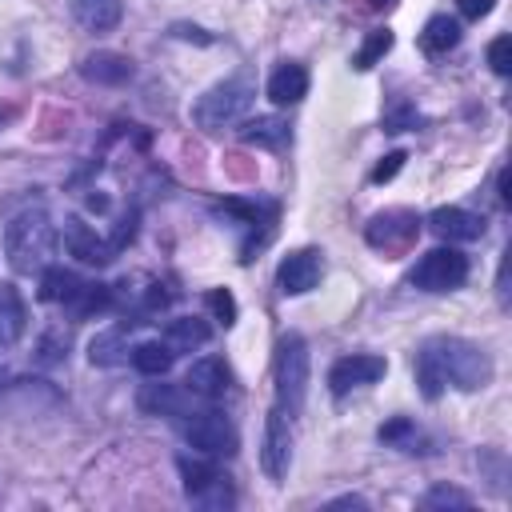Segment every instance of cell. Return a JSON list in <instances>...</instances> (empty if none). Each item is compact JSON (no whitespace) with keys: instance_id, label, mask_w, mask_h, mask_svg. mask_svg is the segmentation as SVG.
<instances>
[{"instance_id":"obj_1","label":"cell","mask_w":512,"mask_h":512,"mask_svg":"<svg viewBox=\"0 0 512 512\" xmlns=\"http://www.w3.org/2000/svg\"><path fill=\"white\" fill-rule=\"evenodd\" d=\"M492 380V360L480 344L460 336H432L416 352V384L428 400H436L448 384L460 392H476Z\"/></svg>"},{"instance_id":"obj_23","label":"cell","mask_w":512,"mask_h":512,"mask_svg":"<svg viewBox=\"0 0 512 512\" xmlns=\"http://www.w3.org/2000/svg\"><path fill=\"white\" fill-rule=\"evenodd\" d=\"M420 44H424V52H448L460 44V24L452 16H432L420 32Z\"/></svg>"},{"instance_id":"obj_9","label":"cell","mask_w":512,"mask_h":512,"mask_svg":"<svg viewBox=\"0 0 512 512\" xmlns=\"http://www.w3.org/2000/svg\"><path fill=\"white\" fill-rule=\"evenodd\" d=\"M288 464H292V432H288V420L284 412H268V424H264V444H260V468L272 484H280L288 476Z\"/></svg>"},{"instance_id":"obj_16","label":"cell","mask_w":512,"mask_h":512,"mask_svg":"<svg viewBox=\"0 0 512 512\" xmlns=\"http://www.w3.org/2000/svg\"><path fill=\"white\" fill-rule=\"evenodd\" d=\"M80 72H84L88 80H96V84H124V80H132V60L120 56V52H108V48H104V52L84 56Z\"/></svg>"},{"instance_id":"obj_6","label":"cell","mask_w":512,"mask_h":512,"mask_svg":"<svg viewBox=\"0 0 512 512\" xmlns=\"http://www.w3.org/2000/svg\"><path fill=\"white\" fill-rule=\"evenodd\" d=\"M180 432H184V440H188L192 448H200V452H208V456H232L236 444H240L232 420H228L224 412H212V408L188 412V416L180 420Z\"/></svg>"},{"instance_id":"obj_34","label":"cell","mask_w":512,"mask_h":512,"mask_svg":"<svg viewBox=\"0 0 512 512\" xmlns=\"http://www.w3.org/2000/svg\"><path fill=\"white\" fill-rule=\"evenodd\" d=\"M512 200V192H508V168L500 172V204H508Z\"/></svg>"},{"instance_id":"obj_27","label":"cell","mask_w":512,"mask_h":512,"mask_svg":"<svg viewBox=\"0 0 512 512\" xmlns=\"http://www.w3.org/2000/svg\"><path fill=\"white\" fill-rule=\"evenodd\" d=\"M472 496L460 492V488H448V484H436L424 492V508H468Z\"/></svg>"},{"instance_id":"obj_19","label":"cell","mask_w":512,"mask_h":512,"mask_svg":"<svg viewBox=\"0 0 512 512\" xmlns=\"http://www.w3.org/2000/svg\"><path fill=\"white\" fill-rule=\"evenodd\" d=\"M72 16L88 32H108L120 20V0H72Z\"/></svg>"},{"instance_id":"obj_28","label":"cell","mask_w":512,"mask_h":512,"mask_svg":"<svg viewBox=\"0 0 512 512\" xmlns=\"http://www.w3.org/2000/svg\"><path fill=\"white\" fill-rule=\"evenodd\" d=\"M488 64H492V72H500V76L512 72V36H496V40L488 44Z\"/></svg>"},{"instance_id":"obj_20","label":"cell","mask_w":512,"mask_h":512,"mask_svg":"<svg viewBox=\"0 0 512 512\" xmlns=\"http://www.w3.org/2000/svg\"><path fill=\"white\" fill-rule=\"evenodd\" d=\"M24 320H28V312H24L20 296H16V288L4 284L0 288V348L16 344L24 336Z\"/></svg>"},{"instance_id":"obj_7","label":"cell","mask_w":512,"mask_h":512,"mask_svg":"<svg viewBox=\"0 0 512 512\" xmlns=\"http://www.w3.org/2000/svg\"><path fill=\"white\" fill-rule=\"evenodd\" d=\"M176 468L184 476V492H188L192 504H200V508H232V500H236L232 496V484H228V476L216 464L180 456Z\"/></svg>"},{"instance_id":"obj_3","label":"cell","mask_w":512,"mask_h":512,"mask_svg":"<svg viewBox=\"0 0 512 512\" xmlns=\"http://www.w3.org/2000/svg\"><path fill=\"white\" fill-rule=\"evenodd\" d=\"M252 100H256V88H252L244 76H236V80L212 84V88L192 104V120H196V128H204V132H220V128L240 124V120L248 116Z\"/></svg>"},{"instance_id":"obj_18","label":"cell","mask_w":512,"mask_h":512,"mask_svg":"<svg viewBox=\"0 0 512 512\" xmlns=\"http://www.w3.org/2000/svg\"><path fill=\"white\" fill-rule=\"evenodd\" d=\"M208 336H212V328L200 316H176V320H168V332H164L172 352H192V348L208 344Z\"/></svg>"},{"instance_id":"obj_22","label":"cell","mask_w":512,"mask_h":512,"mask_svg":"<svg viewBox=\"0 0 512 512\" xmlns=\"http://www.w3.org/2000/svg\"><path fill=\"white\" fill-rule=\"evenodd\" d=\"M172 360H176V352L168 348V340H144L132 348V364L144 376H164L172 368Z\"/></svg>"},{"instance_id":"obj_31","label":"cell","mask_w":512,"mask_h":512,"mask_svg":"<svg viewBox=\"0 0 512 512\" xmlns=\"http://www.w3.org/2000/svg\"><path fill=\"white\" fill-rule=\"evenodd\" d=\"M412 436H416V424H412V420H392V424L380 428V440H384V444H404V440H412Z\"/></svg>"},{"instance_id":"obj_17","label":"cell","mask_w":512,"mask_h":512,"mask_svg":"<svg viewBox=\"0 0 512 512\" xmlns=\"http://www.w3.org/2000/svg\"><path fill=\"white\" fill-rule=\"evenodd\" d=\"M136 404H140L144 412H152V416H188L184 392L172 388V384H144L140 396H136Z\"/></svg>"},{"instance_id":"obj_29","label":"cell","mask_w":512,"mask_h":512,"mask_svg":"<svg viewBox=\"0 0 512 512\" xmlns=\"http://www.w3.org/2000/svg\"><path fill=\"white\" fill-rule=\"evenodd\" d=\"M208 308L220 316V324L228 328V324H236V296L228 292V288H212L208 292Z\"/></svg>"},{"instance_id":"obj_2","label":"cell","mask_w":512,"mask_h":512,"mask_svg":"<svg viewBox=\"0 0 512 512\" xmlns=\"http://www.w3.org/2000/svg\"><path fill=\"white\" fill-rule=\"evenodd\" d=\"M52 244H56V232H52V220L44 208H24L4 228V256H8L12 272H20V276L44 272Z\"/></svg>"},{"instance_id":"obj_15","label":"cell","mask_w":512,"mask_h":512,"mask_svg":"<svg viewBox=\"0 0 512 512\" xmlns=\"http://www.w3.org/2000/svg\"><path fill=\"white\" fill-rule=\"evenodd\" d=\"M304 96H308V72H304V64L284 60V64L268 76V100H272V104H300Z\"/></svg>"},{"instance_id":"obj_33","label":"cell","mask_w":512,"mask_h":512,"mask_svg":"<svg viewBox=\"0 0 512 512\" xmlns=\"http://www.w3.org/2000/svg\"><path fill=\"white\" fill-rule=\"evenodd\" d=\"M328 508H368L364 496H340V500H328Z\"/></svg>"},{"instance_id":"obj_21","label":"cell","mask_w":512,"mask_h":512,"mask_svg":"<svg viewBox=\"0 0 512 512\" xmlns=\"http://www.w3.org/2000/svg\"><path fill=\"white\" fill-rule=\"evenodd\" d=\"M240 140L244 144H260V148H280L288 140V120L280 116H256L240 128Z\"/></svg>"},{"instance_id":"obj_35","label":"cell","mask_w":512,"mask_h":512,"mask_svg":"<svg viewBox=\"0 0 512 512\" xmlns=\"http://www.w3.org/2000/svg\"><path fill=\"white\" fill-rule=\"evenodd\" d=\"M372 4H376V8H388V4H392V0H372Z\"/></svg>"},{"instance_id":"obj_13","label":"cell","mask_w":512,"mask_h":512,"mask_svg":"<svg viewBox=\"0 0 512 512\" xmlns=\"http://www.w3.org/2000/svg\"><path fill=\"white\" fill-rule=\"evenodd\" d=\"M64 248H68L76 260H84V264H108V260L116 256L112 240L96 236L84 220H68V224H64Z\"/></svg>"},{"instance_id":"obj_25","label":"cell","mask_w":512,"mask_h":512,"mask_svg":"<svg viewBox=\"0 0 512 512\" xmlns=\"http://www.w3.org/2000/svg\"><path fill=\"white\" fill-rule=\"evenodd\" d=\"M124 352H128V344H124V332L120 328H112V332H100V336H92V344H88V360L92 364H120L124 360Z\"/></svg>"},{"instance_id":"obj_8","label":"cell","mask_w":512,"mask_h":512,"mask_svg":"<svg viewBox=\"0 0 512 512\" xmlns=\"http://www.w3.org/2000/svg\"><path fill=\"white\" fill-rule=\"evenodd\" d=\"M420 236V216L408 212V208H388V212H376L364 228V240L380 252H404L412 240Z\"/></svg>"},{"instance_id":"obj_10","label":"cell","mask_w":512,"mask_h":512,"mask_svg":"<svg viewBox=\"0 0 512 512\" xmlns=\"http://www.w3.org/2000/svg\"><path fill=\"white\" fill-rule=\"evenodd\" d=\"M320 272H324L320 252H316V248H296V252H288V256L280 260L276 284H280L284 296H304V292H312V288L320 284Z\"/></svg>"},{"instance_id":"obj_32","label":"cell","mask_w":512,"mask_h":512,"mask_svg":"<svg viewBox=\"0 0 512 512\" xmlns=\"http://www.w3.org/2000/svg\"><path fill=\"white\" fill-rule=\"evenodd\" d=\"M456 8H460L468 20H480V16L492 12V0H456Z\"/></svg>"},{"instance_id":"obj_30","label":"cell","mask_w":512,"mask_h":512,"mask_svg":"<svg viewBox=\"0 0 512 512\" xmlns=\"http://www.w3.org/2000/svg\"><path fill=\"white\" fill-rule=\"evenodd\" d=\"M404 160H408L404 152H388V156H384V160L372 168V184H388V180H392V176L404 168Z\"/></svg>"},{"instance_id":"obj_12","label":"cell","mask_w":512,"mask_h":512,"mask_svg":"<svg viewBox=\"0 0 512 512\" xmlns=\"http://www.w3.org/2000/svg\"><path fill=\"white\" fill-rule=\"evenodd\" d=\"M428 228L448 244H468V240L484 236V216H476L468 208H456V204H444L428 216Z\"/></svg>"},{"instance_id":"obj_26","label":"cell","mask_w":512,"mask_h":512,"mask_svg":"<svg viewBox=\"0 0 512 512\" xmlns=\"http://www.w3.org/2000/svg\"><path fill=\"white\" fill-rule=\"evenodd\" d=\"M392 40H396V36H392L388 28H372V32L364 36V44L356 48V56H352V68H360V72H364V68H372V64H376V60H380V56L392 48Z\"/></svg>"},{"instance_id":"obj_11","label":"cell","mask_w":512,"mask_h":512,"mask_svg":"<svg viewBox=\"0 0 512 512\" xmlns=\"http://www.w3.org/2000/svg\"><path fill=\"white\" fill-rule=\"evenodd\" d=\"M388 372V360L384 356H372V352H352L344 360H336L328 368V388L336 396H344L348 388H360V384H376L380 376Z\"/></svg>"},{"instance_id":"obj_14","label":"cell","mask_w":512,"mask_h":512,"mask_svg":"<svg viewBox=\"0 0 512 512\" xmlns=\"http://www.w3.org/2000/svg\"><path fill=\"white\" fill-rule=\"evenodd\" d=\"M228 380H232V376H228L224 360L200 356V360H192V368H188V376H184V392L204 396V400H216V396L228 392Z\"/></svg>"},{"instance_id":"obj_4","label":"cell","mask_w":512,"mask_h":512,"mask_svg":"<svg viewBox=\"0 0 512 512\" xmlns=\"http://www.w3.org/2000/svg\"><path fill=\"white\" fill-rule=\"evenodd\" d=\"M304 396H308V344H304L300 332H288L276 344V400H280V412L296 416L304 408Z\"/></svg>"},{"instance_id":"obj_5","label":"cell","mask_w":512,"mask_h":512,"mask_svg":"<svg viewBox=\"0 0 512 512\" xmlns=\"http://www.w3.org/2000/svg\"><path fill=\"white\" fill-rule=\"evenodd\" d=\"M412 288L420 292H452L468 280V256L456 248H432L420 256V264L412 268Z\"/></svg>"},{"instance_id":"obj_24","label":"cell","mask_w":512,"mask_h":512,"mask_svg":"<svg viewBox=\"0 0 512 512\" xmlns=\"http://www.w3.org/2000/svg\"><path fill=\"white\" fill-rule=\"evenodd\" d=\"M80 276L76 272H68V268H44V276H40V300H60V304H68L76 292H80Z\"/></svg>"}]
</instances>
